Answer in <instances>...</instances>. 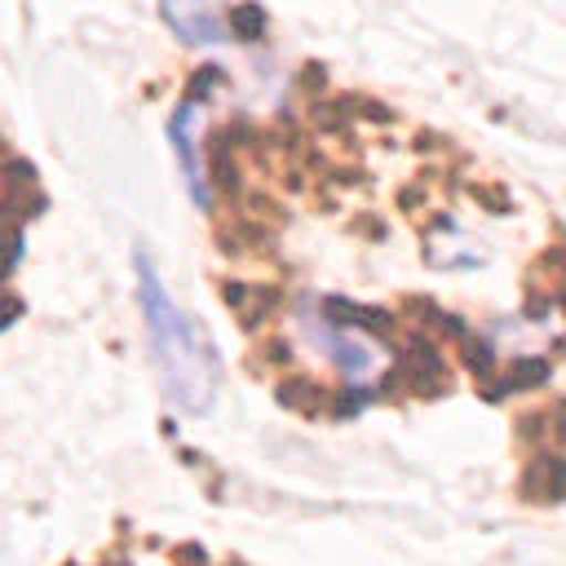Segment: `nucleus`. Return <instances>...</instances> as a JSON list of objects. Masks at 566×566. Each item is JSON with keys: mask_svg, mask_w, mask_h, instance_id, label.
Wrapping results in <instances>:
<instances>
[{"mask_svg": "<svg viewBox=\"0 0 566 566\" xmlns=\"http://www.w3.org/2000/svg\"><path fill=\"white\" fill-rule=\"evenodd\" d=\"M164 22L186 40V44H226L230 27L226 18L212 9V0H164L159 4Z\"/></svg>", "mask_w": 566, "mask_h": 566, "instance_id": "7ed1b4c3", "label": "nucleus"}, {"mask_svg": "<svg viewBox=\"0 0 566 566\" xmlns=\"http://www.w3.org/2000/svg\"><path fill=\"white\" fill-rule=\"evenodd\" d=\"M301 332H305V340L349 380V385H367L380 367H385V345L380 340H371L363 327H354V323H336V318H327V314H301Z\"/></svg>", "mask_w": 566, "mask_h": 566, "instance_id": "f03ea898", "label": "nucleus"}, {"mask_svg": "<svg viewBox=\"0 0 566 566\" xmlns=\"http://www.w3.org/2000/svg\"><path fill=\"white\" fill-rule=\"evenodd\" d=\"M199 102L186 97L168 124V137H172V150H177V164H181V177H186V190L195 195V203H208V186H203V164H199Z\"/></svg>", "mask_w": 566, "mask_h": 566, "instance_id": "20e7f679", "label": "nucleus"}, {"mask_svg": "<svg viewBox=\"0 0 566 566\" xmlns=\"http://www.w3.org/2000/svg\"><path fill=\"white\" fill-rule=\"evenodd\" d=\"M137 265V301H142V318L150 332V349L164 376V394L172 407L203 416L217 402V385H221V367L212 354V340L199 332V323L164 292L155 265L146 252L133 256Z\"/></svg>", "mask_w": 566, "mask_h": 566, "instance_id": "f257e3e1", "label": "nucleus"}]
</instances>
